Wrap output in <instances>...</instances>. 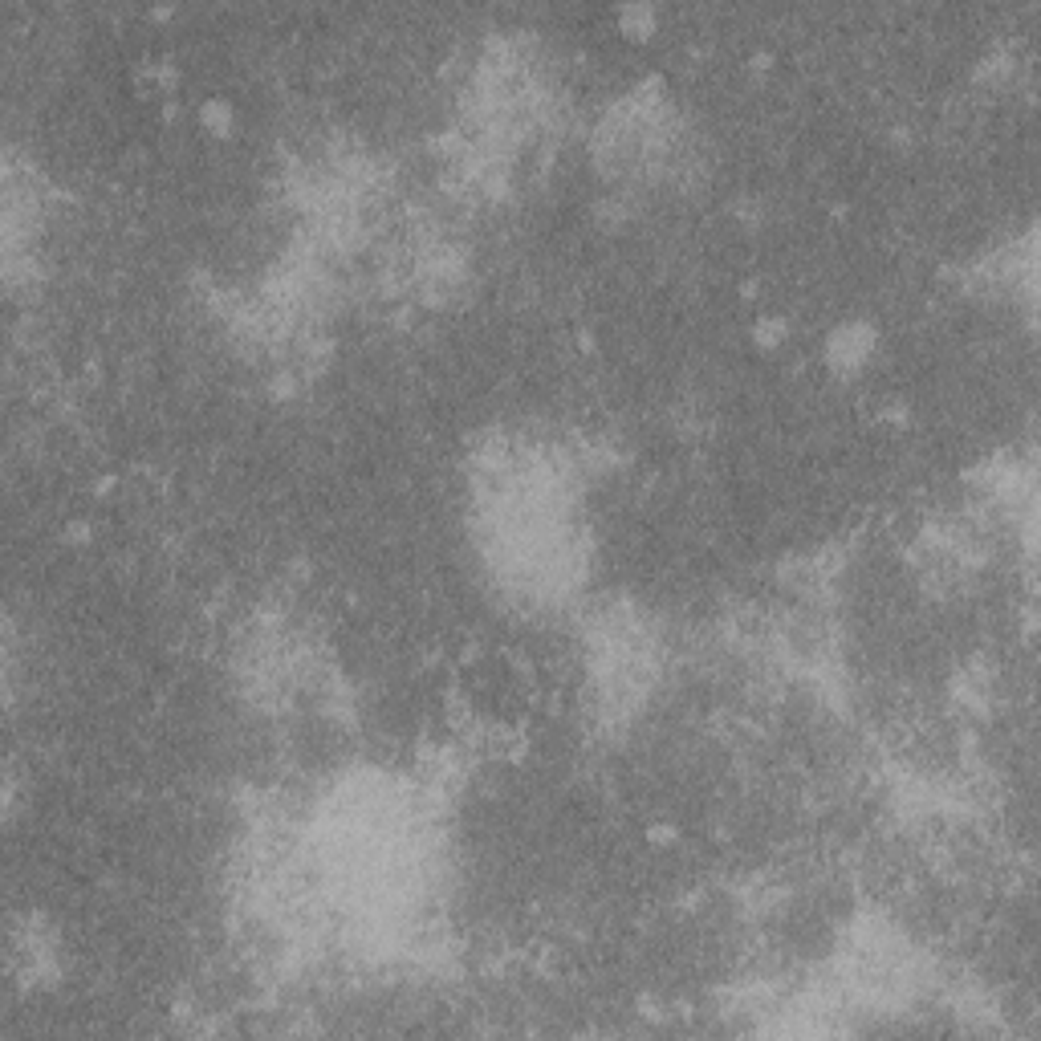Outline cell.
Returning a JSON list of instances; mask_svg holds the SVG:
<instances>
[{
  "instance_id": "1",
  "label": "cell",
  "mask_w": 1041,
  "mask_h": 1041,
  "mask_svg": "<svg viewBox=\"0 0 1041 1041\" xmlns=\"http://www.w3.org/2000/svg\"><path fill=\"white\" fill-rule=\"evenodd\" d=\"M871 350H875V330L867 322H846L826 342V358L838 366H859L871 358Z\"/></svg>"
},
{
  "instance_id": "2",
  "label": "cell",
  "mask_w": 1041,
  "mask_h": 1041,
  "mask_svg": "<svg viewBox=\"0 0 1041 1041\" xmlns=\"http://www.w3.org/2000/svg\"><path fill=\"white\" fill-rule=\"evenodd\" d=\"M196 122H200V131H208L212 139H228V135L236 131V106H232V98H224V94L204 98V102L196 106Z\"/></svg>"
},
{
  "instance_id": "3",
  "label": "cell",
  "mask_w": 1041,
  "mask_h": 1041,
  "mask_svg": "<svg viewBox=\"0 0 1041 1041\" xmlns=\"http://www.w3.org/2000/svg\"><path fill=\"white\" fill-rule=\"evenodd\" d=\"M749 338H753L757 350H781L785 338H789V322L781 314H757L749 322Z\"/></svg>"
},
{
  "instance_id": "4",
  "label": "cell",
  "mask_w": 1041,
  "mask_h": 1041,
  "mask_svg": "<svg viewBox=\"0 0 1041 1041\" xmlns=\"http://www.w3.org/2000/svg\"><path fill=\"white\" fill-rule=\"evenodd\" d=\"M615 21L627 37H647L659 25V9L655 5H623V9H615Z\"/></svg>"
},
{
  "instance_id": "5",
  "label": "cell",
  "mask_w": 1041,
  "mask_h": 1041,
  "mask_svg": "<svg viewBox=\"0 0 1041 1041\" xmlns=\"http://www.w3.org/2000/svg\"><path fill=\"white\" fill-rule=\"evenodd\" d=\"M647 842L651 846H676L680 842V826L676 822H651L647 826Z\"/></svg>"
}]
</instances>
